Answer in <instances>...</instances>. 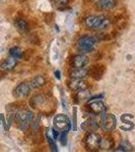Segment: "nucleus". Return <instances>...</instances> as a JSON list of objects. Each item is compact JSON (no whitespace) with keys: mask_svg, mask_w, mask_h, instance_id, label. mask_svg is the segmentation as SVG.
<instances>
[{"mask_svg":"<svg viewBox=\"0 0 135 152\" xmlns=\"http://www.w3.org/2000/svg\"><path fill=\"white\" fill-rule=\"evenodd\" d=\"M85 26L92 31H102L107 28L110 20L103 15H88L84 19Z\"/></svg>","mask_w":135,"mask_h":152,"instance_id":"f257e3e1","label":"nucleus"},{"mask_svg":"<svg viewBox=\"0 0 135 152\" xmlns=\"http://www.w3.org/2000/svg\"><path fill=\"white\" fill-rule=\"evenodd\" d=\"M16 123L18 125V128L21 130L28 129L29 124L33 121V114L29 110H21L15 116Z\"/></svg>","mask_w":135,"mask_h":152,"instance_id":"f03ea898","label":"nucleus"},{"mask_svg":"<svg viewBox=\"0 0 135 152\" xmlns=\"http://www.w3.org/2000/svg\"><path fill=\"white\" fill-rule=\"evenodd\" d=\"M95 40L92 37L90 36H82L77 41V48L82 53H90L95 49Z\"/></svg>","mask_w":135,"mask_h":152,"instance_id":"7ed1b4c3","label":"nucleus"},{"mask_svg":"<svg viewBox=\"0 0 135 152\" xmlns=\"http://www.w3.org/2000/svg\"><path fill=\"white\" fill-rule=\"evenodd\" d=\"M101 142H102L101 136L95 133V132H90L84 137V144L88 150H98L101 147Z\"/></svg>","mask_w":135,"mask_h":152,"instance_id":"20e7f679","label":"nucleus"},{"mask_svg":"<svg viewBox=\"0 0 135 152\" xmlns=\"http://www.w3.org/2000/svg\"><path fill=\"white\" fill-rule=\"evenodd\" d=\"M54 127L58 131L66 132L67 133L71 128V124L69 119L65 115H57V116L54 118Z\"/></svg>","mask_w":135,"mask_h":152,"instance_id":"39448f33","label":"nucleus"},{"mask_svg":"<svg viewBox=\"0 0 135 152\" xmlns=\"http://www.w3.org/2000/svg\"><path fill=\"white\" fill-rule=\"evenodd\" d=\"M101 127L105 131H112L116 127V118L112 114H106L102 117L101 120Z\"/></svg>","mask_w":135,"mask_h":152,"instance_id":"423d86ee","label":"nucleus"},{"mask_svg":"<svg viewBox=\"0 0 135 152\" xmlns=\"http://www.w3.org/2000/svg\"><path fill=\"white\" fill-rule=\"evenodd\" d=\"M31 89H32V87H31V85H29V83L23 82L14 88L13 95H14V97H16V99H23V97L28 96L29 94Z\"/></svg>","mask_w":135,"mask_h":152,"instance_id":"0eeeda50","label":"nucleus"},{"mask_svg":"<svg viewBox=\"0 0 135 152\" xmlns=\"http://www.w3.org/2000/svg\"><path fill=\"white\" fill-rule=\"evenodd\" d=\"M88 109L92 112V115H99L103 114L106 111V107H105L104 102L102 100H90L88 102Z\"/></svg>","mask_w":135,"mask_h":152,"instance_id":"6e6552de","label":"nucleus"},{"mask_svg":"<svg viewBox=\"0 0 135 152\" xmlns=\"http://www.w3.org/2000/svg\"><path fill=\"white\" fill-rule=\"evenodd\" d=\"M88 63V58L83 54H79V55H75L74 57L71 59L70 64L72 68H80L87 66Z\"/></svg>","mask_w":135,"mask_h":152,"instance_id":"1a4fd4ad","label":"nucleus"},{"mask_svg":"<svg viewBox=\"0 0 135 152\" xmlns=\"http://www.w3.org/2000/svg\"><path fill=\"white\" fill-rule=\"evenodd\" d=\"M68 86L74 91H81V90L87 89V83L83 81L82 79H76V78H72V80H70L68 82Z\"/></svg>","mask_w":135,"mask_h":152,"instance_id":"9d476101","label":"nucleus"},{"mask_svg":"<svg viewBox=\"0 0 135 152\" xmlns=\"http://www.w3.org/2000/svg\"><path fill=\"white\" fill-rule=\"evenodd\" d=\"M88 71L90 69L84 67H80V68H73L72 70L69 72V75L71 78H76V79H82L85 76L88 75Z\"/></svg>","mask_w":135,"mask_h":152,"instance_id":"9b49d317","label":"nucleus"},{"mask_svg":"<svg viewBox=\"0 0 135 152\" xmlns=\"http://www.w3.org/2000/svg\"><path fill=\"white\" fill-rule=\"evenodd\" d=\"M105 72V66H92V68L88 71V74L90 75V77L92 79L95 80H100L103 77Z\"/></svg>","mask_w":135,"mask_h":152,"instance_id":"f8f14e48","label":"nucleus"},{"mask_svg":"<svg viewBox=\"0 0 135 152\" xmlns=\"http://www.w3.org/2000/svg\"><path fill=\"white\" fill-rule=\"evenodd\" d=\"M16 64H18V59H15L14 57H11L10 56V57L5 59V60L1 63L0 68L4 71H9V70L13 69V68L16 66Z\"/></svg>","mask_w":135,"mask_h":152,"instance_id":"ddd939ff","label":"nucleus"},{"mask_svg":"<svg viewBox=\"0 0 135 152\" xmlns=\"http://www.w3.org/2000/svg\"><path fill=\"white\" fill-rule=\"evenodd\" d=\"M99 128V125L92 119L87 120L81 124V129L85 132H95Z\"/></svg>","mask_w":135,"mask_h":152,"instance_id":"4468645a","label":"nucleus"},{"mask_svg":"<svg viewBox=\"0 0 135 152\" xmlns=\"http://www.w3.org/2000/svg\"><path fill=\"white\" fill-rule=\"evenodd\" d=\"M46 78L43 75H37L29 81V85L32 88H40L46 84Z\"/></svg>","mask_w":135,"mask_h":152,"instance_id":"2eb2a0df","label":"nucleus"},{"mask_svg":"<svg viewBox=\"0 0 135 152\" xmlns=\"http://www.w3.org/2000/svg\"><path fill=\"white\" fill-rule=\"evenodd\" d=\"M115 6L114 0H99L97 2V7L101 10H108V9H112Z\"/></svg>","mask_w":135,"mask_h":152,"instance_id":"dca6fc26","label":"nucleus"},{"mask_svg":"<svg viewBox=\"0 0 135 152\" xmlns=\"http://www.w3.org/2000/svg\"><path fill=\"white\" fill-rule=\"evenodd\" d=\"M45 102V97L43 95L39 94V95H34L31 99H29V105L34 109H38L39 107H41L42 104Z\"/></svg>","mask_w":135,"mask_h":152,"instance_id":"f3484780","label":"nucleus"},{"mask_svg":"<svg viewBox=\"0 0 135 152\" xmlns=\"http://www.w3.org/2000/svg\"><path fill=\"white\" fill-rule=\"evenodd\" d=\"M14 26L18 28L19 33H26L29 31V24L23 18H18L14 21Z\"/></svg>","mask_w":135,"mask_h":152,"instance_id":"a211bd4d","label":"nucleus"},{"mask_svg":"<svg viewBox=\"0 0 135 152\" xmlns=\"http://www.w3.org/2000/svg\"><path fill=\"white\" fill-rule=\"evenodd\" d=\"M9 54L11 57H14L15 59H19L23 57V51L21 50L18 47H13L9 50Z\"/></svg>","mask_w":135,"mask_h":152,"instance_id":"6ab92c4d","label":"nucleus"},{"mask_svg":"<svg viewBox=\"0 0 135 152\" xmlns=\"http://www.w3.org/2000/svg\"><path fill=\"white\" fill-rule=\"evenodd\" d=\"M68 2H69V0H53V3L60 10H63L65 8V6L68 4Z\"/></svg>","mask_w":135,"mask_h":152,"instance_id":"aec40b11","label":"nucleus"},{"mask_svg":"<svg viewBox=\"0 0 135 152\" xmlns=\"http://www.w3.org/2000/svg\"><path fill=\"white\" fill-rule=\"evenodd\" d=\"M47 140L49 142V144H50V147H51V150L52 151H57V146H56L55 142H54V140L52 138H50V137L47 135Z\"/></svg>","mask_w":135,"mask_h":152,"instance_id":"412c9836","label":"nucleus"},{"mask_svg":"<svg viewBox=\"0 0 135 152\" xmlns=\"http://www.w3.org/2000/svg\"><path fill=\"white\" fill-rule=\"evenodd\" d=\"M60 142L62 145L66 144V132H61V136H60Z\"/></svg>","mask_w":135,"mask_h":152,"instance_id":"4be33fe9","label":"nucleus"},{"mask_svg":"<svg viewBox=\"0 0 135 152\" xmlns=\"http://www.w3.org/2000/svg\"><path fill=\"white\" fill-rule=\"evenodd\" d=\"M53 136H54V140H55V139H57L58 138V130L57 129H55V128H53Z\"/></svg>","mask_w":135,"mask_h":152,"instance_id":"5701e85b","label":"nucleus"},{"mask_svg":"<svg viewBox=\"0 0 135 152\" xmlns=\"http://www.w3.org/2000/svg\"><path fill=\"white\" fill-rule=\"evenodd\" d=\"M55 76H56V78H57V79H60V71L56 70L55 71Z\"/></svg>","mask_w":135,"mask_h":152,"instance_id":"b1692460","label":"nucleus"}]
</instances>
